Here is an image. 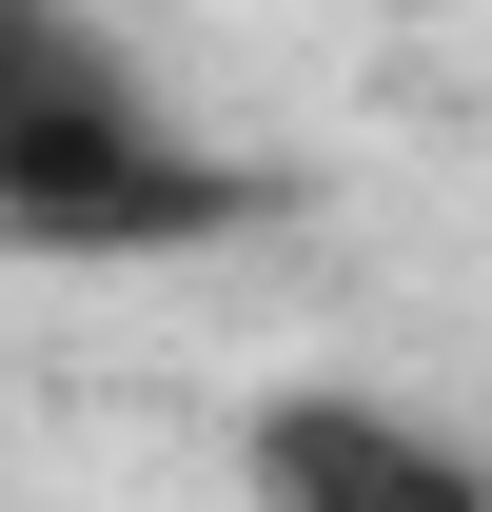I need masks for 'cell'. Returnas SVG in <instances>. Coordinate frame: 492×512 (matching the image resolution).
Masks as SVG:
<instances>
[{
  "label": "cell",
  "mask_w": 492,
  "mask_h": 512,
  "mask_svg": "<svg viewBox=\"0 0 492 512\" xmlns=\"http://www.w3.org/2000/svg\"><path fill=\"white\" fill-rule=\"evenodd\" d=\"M237 217L256 178L158 99V60H119L79 0H0V237L20 256H197Z\"/></svg>",
  "instance_id": "6da1fadb"
},
{
  "label": "cell",
  "mask_w": 492,
  "mask_h": 512,
  "mask_svg": "<svg viewBox=\"0 0 492 512\" xmlns=\"http://www.w3.org/2000/svg\"><path fill=\"white\" fill-rule=\"evenodd\" d=\"M237 493H256V512H492V453H453L433 414L315 375V394H256Z\"/></svg>",
  "instance_id": "7a4b0ae2"
}]
</instances>
